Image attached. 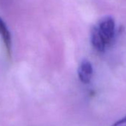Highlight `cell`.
<instances>
[{
  "instance_id": "6da1fadb",
  "label": "cell",
  "mask_w": 126,
  "mask_h": 126,
  "mask_svg": "<svg viewBox=\"0 0 126 126\" xmlns=\"http://www.w3.org/2000/svg\"><path fill=\"white\" fill-rule=\"evenodd\" d=\"M101 35L108 45L114 37L115 34V20L110 16H106L102 18L97 26Z\"/></svg>"
},
{
  "instance_id": "7a4b0ae2",
  "label": "cell",
  "mask_w": 126,
  "mask_h": 126,
  "mask_svg": "<svg viewBox=\"0 0 126 126\" xmlns=\"http://www.w3.org/2000/svg\"><path fill=\"white\" fill-rule=\"evenodd\" d=\"M78 76L82 83L88 84L91 82L93 76V67L88 60L84 59L81 62L78 68Z\"/></svg>"
},
{
  "instance_id": "3957f363",
  "label": "cell",
  "mask_w": 126,
  "mask_h": 126,
  "mask_svg": "<svg viewBox=\"0 0 126 126\" xmlns=\"http://www.w3.org/2000/svg\"><path fill=\"white\" fill-rule=\"evenodd\" d=\"M91 41L93 47L99 52H103L107 45L105 39L101 35L97 26L92 28L91 33Z\"/></svg>"
},
{
  "instance_id": "277c9868",
  "label": "cell",
  "mask_w": 126,
  "mask_h": 126,
  "mask_svg": "<svg viewBox=\"0 0 126 126\" xmlns=\"http://www.w3.org/2000/svg\"><path fill=\"white\" fill-rule=\"evenodd\" d=\"M0 35H2V37L3 39L4 43L5 45L7 51L9 55H11V36L10 33V31L5 23V22L0 18Z\"/></svg>"
}]
</instances>
